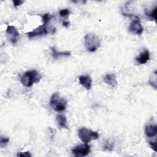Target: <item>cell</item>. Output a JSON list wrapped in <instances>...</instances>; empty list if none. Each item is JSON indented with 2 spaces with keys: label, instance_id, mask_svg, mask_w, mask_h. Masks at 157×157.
I'll list each match as a JSON object with an SVG mask.
<instances>
[{
  "label": "cell",
  "instance_id": "cell-17",
  "mask_svg": "<svg viewBox=\"0 0 157 157\" xmlns=\"http://www.w3.org/2000/svg\"><path fill=\"white\" fill-rule=\"evenodd\" d=\"M52 18H53V16L49 13H47L42 16V19L44 25H47L48 22L52 20Z\"/></svg>",
  "mask_w": 157,
  "mask_h": 157
},
{
  "label": "cell",
  "instance_id": "cell-11",
  "mask_svg": "<svg viewBox=\"0 0 157 157\" xmlns=\"http://www.w3.org/2000/svg\"><path fill=\"white\" fill-rule=\"evenodd\" d=\"M145 134L147 137H153L157 133V126L156 124H148L145 126L144 129Z\"/></svg>",
  "mask_w": 157,
  "mask_h": 157
},
{
  "label": "cell",
  "instance_id": "cell-16",
  "mask_svg": "<svg viewBox=\"0 0 157 157\" xmlns=\"http://www.w3.org/2000/svg\"><path fill=\"white\" fill-rule=\"evenodd\" d=\"M156 78H157V75H156V71H155L153 73H152V75L151 77L149 78L148 83L149 84L152 86L153 88L155 89L156 88Z\"/></svg>",
  "mask_w": 157,
  "mask_h": 157
},
{
  "label": "cell",
  "instance_id": "cell-18",
  "mask_svg": "<svg viewBox=\"0 0 157 157\" xmlns=\"http://www.w3.org/2000/svg\"><path fill=\"white\" fill-rule=\"evenodd\" d=\"M9 138L8 137H3V136H1V139H0V146L1 148H4L9 143Z\"/></svg>",
  "mask_w": 157,
  "mask_h": 157
},
{
  "label": "cell",
  "instance_id": "cell-12",
  "mask_svg": "<svg viewBox=\"0 0 157 157\" xmlns=\"http://www.w3.org/2000/svg\"><path fill=\"white\" fill-rule=\"evenodd\" d=\"M51 51H52V55L53 59H56L62 56H69L71 54V52L69 51H64V52H58L57 50L55 48V47H50Z\"/></svg>",
  "mask_w": 157,
  "mask_h": 157
},
{
  "label": "cell",
  "instance_id": "cell-10",
  "mask_svg": "<svg viewBox=\"0 0 157 157\" xmlns=\"http://www.w3.org/2000/svg\"><path fill=\"white\" fill-rule=\"evenodd\" d=\"M103 81L106 84L110 85L115 88L117 86L118 82L115 74H107L103 77Z\"/></svg>",
  "mask_w": 157,
  "mask_h": 157
},
{
  "label": "cell",
  "instance_id": "cell-9",
  "mask_svg": "<svg viewBox=\"0 0 157 157\" xmlns=\"http://www.w3.org/2000/svg\"><path fill=\"white\" fill-rule=\"evenodd\" d=\"M78 80L79 83L86 90H90L91 89L92 85V78L90 75H80L78 78Z\"/></svg>",
  "mask_w": 157,
  "mask_h": 157
},
{
  "label": "cell",
  "instance_id": "cell-5",
  "mask_svg": "<svg viewBox=\"0 0 157 157\" xmlns=\"http://www.w3.org/2000/svg\"><path fill=\"white\" fill-rule=\"evenodd\" d=\"M129 31L136 35H140L143 33L144 28L141 25L140 19L138 17H135V18L131 21L129 26Z\"/></svg>",
  "mask_w": 157,
  "mask_h": 157
},
{
  "label": "cell",
  "instance_id": "cell-24",
  "mask_svg": "<svg viewBox=\"0 0 157 157\" xmlns=\"http://www.w3.org/2000/svg\"><path fill=\"white\" fill-rule=\"evenodd\" d=\"M69 25H70V23L68 21H63V25L66 28H68L69 26Z\"/></svg>",
  "mask_w": 157,
  "mask_h": 157
},
{
  "label": "cell",
  "instance_id": "cell-15",
  "mask_svg": "<svg viewBox=\"0 0 157 157\" xmlns=\"http://www.w3.org/2000/svg\"><path fill=\"white\" fill-rule=\"evenodd\" d=\"M114 144H115L114 139H107L104 144L103 150L104 151H112L114 146Z\"/></svg>",
  "mask_w": 157,
  "mask_h": 157
},
{
  "label": "cell",
  "instance_id": "cell-8",
  "mask_svg": "<svg viewBox=\"0 0 157 157\" xmlns=\"http://www.w3.org/2000/svg\"><path fill=\"white\" fill-rule=\"evenodd\" d=\"M49 33H50V31L48 30V29L47 28V25L43 24L42 25H40L37 28L34 29L33 31L28 33L27 35H28V38L31 39L36 36L46 35L47 34H48Z\"/></svg>",
  "mask_w": 157,
  "mask_h": 157
},
{
  "label": "cell",
  "instance_id": "cell-2",
  "mask_svg": "<svg viewBox=\"0 0 157 157\" xmlns=\"http://www.w3.org/2000/svg\"><path fill=\"white\" fill-rule=\"evenodd\" d=\"M84 39L85 48L88 52H94L101 46V39L98 36L94 33L86 34Z\"/></svg>",
  "mask_w": 157,
  "mask_h": 157
},
{
  "label": "cell",
  "instance_id": "cell-7",
  "mask_svg": "<svg viewBox=\"0 0 157 157\" xmlns=\"http://www.w3.org/2000/svg\"><path fill=\"white\" fill-rule=\"evenodd\" d=\"M6 33L9 41L12 44H15L17 41V38L19 37L20 35L17 28L13 25H8L7 26Z\"/></svg>",
  "mask_w": 157,
  "mask_h": 157
},
{
  "label": "cell",
  "instance_id": "cell-1",
  "mask_svg": "<svg viewBox=\"0 0 157 157\" xmlns=\"http://www.w3.org/2000/svg\"><path fill=\"white\" fill-rule=\"evenodd\" d=\"M42 75L36 70L33 69L24 72L20 77V82L24 86L30 87L35 83H39Z\"/></svg>",
  "mask_w": 157,
  "mask_h": 157
},
{
  "label": "cell",
  "instance_id": "cell-4",
  "mask_svg": "<svg viewBox=\"0 0 157 157\" xmlns=\"http://www.w3.org/2000/svg\"><path fill=\"white\" fill-rule=\"evenodd\" d=\"M78 136L83 142L88 144L92 140L98 139L99 136L98 132L83 127L78 129Z\"/></svg>",
  "mask_w": 157,
  "mask_h": 157
},
{
  "label": "cell",
  "instance_id": "cell-14",
  "mask_svg": "<svg viewBox=\"0 0 157 157\" xmlns=\"http://www.w3.org/2000/svg\"><path fill=\"white\" fill-rule=\"evenodd\" d=\"M56 121L58 127L61 129H68V124L66 118L63 115H57L56 117Z\"/></svg>",
  "mask_w": 157,
  "mask_h": 157
},
{
  "label": "cell",
  "instance_id": "cell-3",
  "mask_svg": "<svg viewBox=\"0 0 157 157\" xmlns=\"http://www.w3.org/2000/svg\"><path fill=\"white\" fill-rule=\"evenodd\" d=\"M50 105L56 112H63L66 109L67 101L65 99L61 98L58 93H55L50 98Z\"/></svg>",
  "mask_w": 157,
  "mask_h": 157
},
{
  "label": "cell",
  "instance_id": "cell-22",
  "mask_svg": "<svg viewBox=\"0 0 157 157\" xmlns=\"http://www.w3.org/2000/svg\"><path fill=\"white\" fill-rule=\"evenodd\" d=\"M149 145L151 147V148H152L153 150H154L155 152L157 151V145H156V142H151V141H148Z\"/></svg>",
  "mask_w": 157,
  "mask_h": 157
},
{
  "label": "cell",
  "instance_id": "cell-23",
  "mask_svg": "<svg viewBox=\"0 0 157 157\" xmlns=\"http://www.w3.org/2000/svg\"><path fill=\"white\" fill-rule=\"evenodd\" d=\"M23 2H24V1H21V0H13V4L15 7L19 6L21 5Z\"/></svg>",
  "mask_w": 157,
  "mask_h": 157
},
{
  "label": "cell",
  "instance_id": "cell-20",
  "mask_svg": "<svg viewBox=\"0 0 157 157\" xmlns=\"http://www.w3.org/2000/svg\"><path fill=\"white\" fill-rule=\"evenodd\" d=\"M156 9L157 7H155L153 10H151L150 12H145V14L147 16H148L151 18H153L155 19V20H156Z\"/></svg>",
  "mask_w": 157,
  "mask_h": 157
},
{
  "label": "cell",
  "instance_id": "cell-6",
  "mask_svg": "<svg viewBox=\"0 0 157 157\" xmlns=\"http://www.w3.org/2000/svg\"><path fill=\"white\" fill-rule=\"evenodd\" d=\"M90 151V146L85 143L84 144H81L75 147L72 150V153L74 156L77 157L85 156L87 155Z\"/></svg>",
  "mask_w": 157,
  "mask_h": 157
},
{
  "label": "cell",
  "instance_id": "cell-19",
  "mask_svg": "<svg viewBox=\"0 0 157 157\" xmlns=\"http://www.w3.org/2000/svg\"><path fill=\"white\" fill-rule=\"evenodd\" d=\"M59 16L63 18H67L70 14V10L68 9H61L59 12Z\"/></svg>",
  "mask_w": 157,
  "mask_h": 157
},
{
  "label": "cell",
  "instance_id": "cell-13",
  "mask_svg": "<svg viewBox=\"0 0 157 157\" xmlns=\"http://www.w3.org/2000/svg\"><path fill=\"white\" fill-rule=\"evenodd\" d=\"M136 61L140 64H144L147 63V61L150 59V53L148 50H145L144 52H141L139 55L136 57Z\"/></svg>",
  "mask_w": 157,
  "mask_h": 157
},
{
  "label": "cell",
  "instance_id": "cell-21",
  "mask_svg": "<svg viewBox=\"0 0 157 157\" xmlns=\"http://www.w3.org/2000/svg\"><path fill=\"white\" fill-rule=\"evenodd\" d=\"M17 156H23V157H31V155L29 151L25 152H20L17 155Z\"/></svg>",
  "mask_w": 157,
  "mask_h": 157
}]
</instances>
